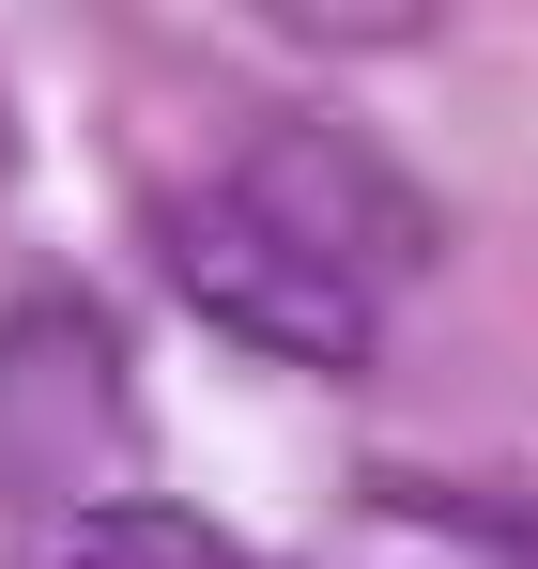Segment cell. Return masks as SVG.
<instances>
[{"label": "cell", "mask_w": 538, "mask_h": 569, "mask_svg": "<svg viewBox=\"0 0 538 569\" xmlns=\"http://www.w3.org/2000/svg\"><path fill=\"white\" fill-rule=\"evenodd\" d=\"M155 262H170V292L216 323V339H247V355H277V370H323V385H339V370H369V339H385V292L339 278V262H308L247 186L155 200Z\"/></svg>", "instance_id": "6da1fadb"}, {"label": "cell", "mask_w": 538, "mask_h": 569, "mask_svg": "<svg viewBox=\"0 0 538 569\" xmlns=\"http://www.w3.org/2000/svg\"><path fill=\"white\" fill-rule=\"evenodd\" d=\"M123 462V339L78 292H31L0 323V508H78Z\"/></svg>", "instance_id": "7a4b0ae2"}, {"label": "cell", "mask_w": 538, "mask_h": 569, "mask_svg": "<svg viewBox=\"0 0 538 569\" xmlns=\"http://www.w3.org/2000/svg\"><path fill=\"white\" fill-rule=\"evenodd\" d=\"M231 186L262 200L308 262H339V278H369V292H400V278H431V262H447V216L400 186L355 123H292V108H277L262 139L231 154Z\"/></svg>", "instance_id": "3957f363"}, {"label": "cell", "mask_w": 538, "mask_h": 569, "mask_svg": "<svg viewBox=\"0 0 538 569\" xmlns=\"http://www.w3.org/2000/svg\"><path fill=\"white\" fill-rule=\"evenodd\" d=\"M16 569H247V555H231V523H200L170 492H78V508L31 523Z\"/></svg>", "instance_id": "277c9868"}, {"label": "cell", "mask_w": 538, "mask_h": 569, "mask_svg": "<svg viewBox=\"0 0 538 569\" xmlns=\"http://www.w3.org/2000/svg\"><path fill=\"white\" fill-rule=\"evenodd\" d=\"M262 31H292V47H339V62H385V47H431V16L447 0H247Z\"/></svg>", "instance_id": "5b68a950"}]
</instances>
